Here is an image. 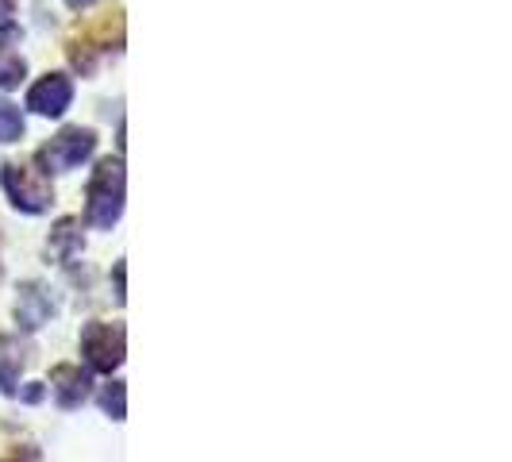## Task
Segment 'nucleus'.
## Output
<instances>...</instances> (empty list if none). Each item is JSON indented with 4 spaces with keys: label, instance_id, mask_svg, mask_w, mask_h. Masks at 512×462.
Wrapping results in <instances>:
<instances>
[{
    "label": "nucleus",
    "instance_id": "nucleus-12",
    "mask_svg": "<svg viewBox=\"0 0 512 462\" xmlns=\"http://www.w3.org/2000/svg\"><path fill=\"white\" fill-rule=\"evenodd\" d=\"M24 128H27L24 112L12 101L0 97V147H4V143H20V139H24Z\"/></svg>",
    "mask_w": 512,
    "mask_h": 462
},
{
    "label": "nucleus",
    "instance_id": "nucleus-6",
    "mask_svg": "<svg viewBox=\"0 0 512 462\" xmlns=\"http://www.w3.org/2000/svg\"><path fill=\"white\" fill-rule=\"evenodd\" d=\"M70 104H74V81L66 74H43L27 89V108H31L35 116L58 120V116H66Z\"/></svg>",
    "mask_w": 512,
    "mask_h": 462
},
{
    "label": "nucleus",
    "instance_id": "nucleus-8",
    "mask_svg": "<svg viewBox=\"0 0 512 462\" xmlns=\"http://www.w3.org/2000/svg\"><path fill=\"white\" fill-rule=\"evenodd\" d=\"M51 397L58 401V409H77L85 397H89V389H93V378H89V370L85 366H77V362H58L51 370Z\"/></svg>",
    "mask_w": 512,
    "mask_h": 462
},
{
    "label": "nucleus",
    "instance_id": "nucleus-18",
    "mask_svg": "<svg viewBox=\"0 0 512 462\" xmlns=\"http://www.w3.org/2000/svg\"><path fill=\"white\" fill-rule=\"evenodd\" d=\"M89 4H97V0H66V8H74V12H85Z\"/></svg>",
    "mask_w": 512,
    "mask_h": 462
},
{
    "label": "nucleus",
    "instance_id": "nucleus-10",
    "mask_svg": "<svg viewBox=\"0 0 512 462\" xmlns=\"http://www.w3.org/2000/svg\"><path fill=\"white\" fill-rule=\"evenodd\" d=\"M27 359H31V351L16 335H0V393L4 397L20 393V374H24Z\"/></svg>",
    "mask_w": 512,
    "mask_h": 462
},
{
    "label": "nucleus",
    "instance_id": "nucleus-11",
    "mask_svg": "<svg viewBox=\"0 0 512 462\" xmlns=\"http://www.w3.org/2000/svg\"><path fill=\"white\" fill-rule=\"evenodd\" d=\"M85 247V235H81V220L77 216H62L51 228V239H47V251H51L58 262H70V258L81 255Z\"/></svg>",
    "mask_w": 512,
    "mask_h": 462
},
{
    "label": "nucleus",
    "instance_id": "nucleus-5",
    "mask_svg": "<svg viewBox=\"0 0 512 462\" xmlns=\"http://www.w3.org/2000/svg\"><path fill=\"white\" fill-rule=\"evenodd\" d=\"M93 151H97V131L77 124V128H62L47 147H39L35 162L43 166V174H66V170H77L81 162H89Z\"/></svg>",
    "mask_w": 512,
    "mask_h": 462
},
{
    "label": "nucleus",
    "instance_id": "nucleus-7",
    "mask_svg": "<svg viewBox=\"0 0 512 462\" xmlns=\"http://www.w3.org/2000/svg\"><path fill=\"white\" fill-rule=\"evenodd\" d=\"M54 297L43 282H24L16 289V328L20 332H39L43 324H51Z\"/></svg>",
    "mask_w": 512,
    "mask_h": 462
},
{
    "label": "nucleus",
    "instance_id": "nucleus-4",
    "mask_svg": "<svg viewBox=\"0 0 512 462\" xmlns=\"http://www.w3.org/2000/svg\"><path fill=\"white\" fill-rule=\"evenodd\" d=\"M128 355V332L124 324H108V320H89L81 328V359L97 374H112L124 366Z\"/></svg>",
    "mask_w": 512,
    "mask_h": 462
},
{
    "label": "nucleus",
    "instance_id": "nucleus-2",
    "mask_svg": "<svg viewBox=\"0 0 512 462\" xmlns=\"http://www.w3.org/2000/svg\"><path fill=\"white\" fill-rule=\"evenodd\" d=\"M124 197H128L124 158H101L89 178V189H85V220L97 231L116 228L124 216Z\"/></svg>",
    "mask_w": 512,
    "mask_h": 462
},
{
    "label": "nucleus",
    "instance_id": "nucleus-17",
    "mask_svg": "<svg viewBox=\"0 0 512 462\" xmlns=\"http://www.w3.org/2000/svg\"><path fill=\"white\" fill-rule=\"evenodd\" d=\"M20 0H0V24H12V12H16Z\"/></svg>",
    "mask_w": 512,
    "mask_h": 462
},
{
    "label": "nucleus",
    "instance_id": "nucleus-13",
    "mask_svg": "<svg viewBox=\"0 0 512 462\" xmlns=\"http://www.w3.org/2000/svg\"><path fill=\"white\" fill-rule=\"evenodd\" d=\"M101 409H104V416H112V420H124L128 416V385L124 382H108L101 389Z\"/></svg>",
    "mask_w": 512,
    "mask_h": 462
},
{
    "label": "nucleus",
    "instance_id": "nucleus-3",
    "mask_svg": "<svg viewBox=\"0 0 512 462\" xmlns=\"http://www.w3.org/2000/svg\"><path fill=\"white\" fill-rule=\"evenodd\" d=\"M0 185L8 193V201L16 212H27V216H39L54 205V185L51 174L27 166V162H8L4 174H0Z\"/></svg>",
    "mask_w": 512,
    "mask_h": 462
},
{
    "label": "nucleus",
    "instance_id": "nucleus-14",
    "mask_svg": "<svg viewBox=\"0 0 512 462\" xmlns=\"http://www.w3.org/2000/svg\"><path fill=\"white\" fill-rule=\"evenodd\" d=\"M0 462H39V447L20 443V447H12L8 455H0Z\"/></svg>",
    "mask_w": 512,
    "mask_h": 462
},
{
    "label": "nucleus",
    "instance_id": "nucleus-9",
    "mask_svg": "<svg viewBox=\"0 0 512 462\" xmlns=\"http://www.w3.org/2000/svg\"><path fill=\"white\" fill-rule=\"evenodd\" d=\"M24 31L16 24H0V89H16L27 77V62L20 54Z\"/></svg>",
    "mask_w": 512,
    "mask_h": 462
},
{
    "label": "nucleus",
    "instance_id": "nucleus-15",
    "mask_svg": "<svg viewBox=\"0 0 512 462\" xmlns=\"http://www.w3.org/2000/svg\"><path fill=\"white\" fill-rule=\"evenodd\" d=\"M112 278H116V301L124 305V301H128V293H124V262H116V270H112Z\"/></svg>",
    "mask_w": 512,
    "mask_h": 462
},
{
    "label": "nucleus",
    "instance_id": "nucleus-16",
    "mask_svg": "<svg viewBox=\"0 0 512 462\" xmlns=\"http://www.w3.org/2000/svg\"><path fill=\"white\" fill-rule=\"evenodd\" d=\"M43 393H47V385H39V382H35V385H27V389H24V393H20V397H24L27 405H35V401H43Z\"/></svg>",
    "mask_w": 512,
    "mask_h": 462
},
{
    "label": "nucleus",
    "instance_id": "nucleus-1",
    "mask_svg": "<svg viewBox=\"0 0 512 462\" xmlns=\"http://www.w3.org/2000/svg\"><path fill=\"white\" fill-rule=\"evenodd\" d=\"M124 35H128L124 8H108L101 16H81L74 31L66 35V58L81 77L97 74V66L108 54L124 51Z\"/></svg>",
    "mask_w": 512,
    "mask_h": 462
}]
</instances>
